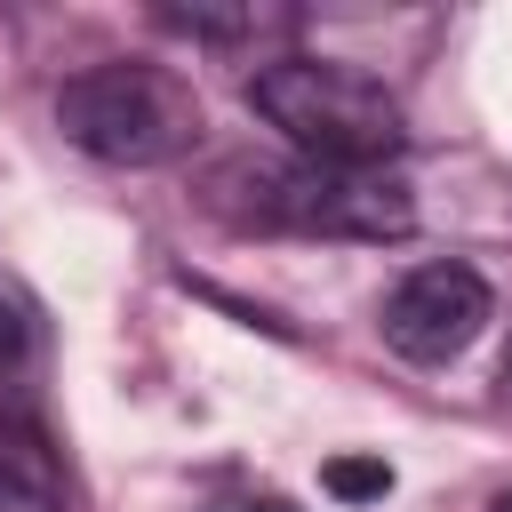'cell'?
Listing matches in <instances>:
<instances>
[{
    "mask_svg": "<svg viewBox=\"0 0 512 512\" xmlns=\"http://www.w3.org/2000/svg\"><path fill=\"white\" fill-rule=\"evenodd\" d=\"M480 328H488V280L472 264H416L384 296V344L400 360H416V368L456 360Z\"/></svg>",
    "mask_w": 512,
    "mask_h": 512,
    "instance_id": "cell-4",
    "label": "cell"
},
{
    "mask_svg": "<svg viewBox=\"0 0 512 512\" xmlns=\"http://www.w3.org/2000/svg\"><path fill=\"white\" fill-rule=\"evenodd\" d=\"M208 208L264 232H320V240H408L416 200L384 168H320V160H224L208 176Z\"/></svg>",
    "mask_w": 512,
    "mask_h": 512,
    "instance_id": "cell-2",
    "label": "cell"
},
{
    "mask_svg": "<svg viewBox=\"0 0 512 512\" xmlns=\"http://www.w3.org/2000/svg\"><path fill=\"white\" fill-rule=\"evenodd\" d=\"M56 128L112 168H160L200 136V96L168 64H88L56 88Z\"/></svg>",
    "mask_w": 512,
    "mask_h": 512,
    "instance_id": "cell-3",
    "label": "cell"
},
{
    "mask_svg": "<svg viewBox=\"0 0 512 512\" xmlns=\"http://www.w3.org/2000/svg\"><path fill=\"white\" fill-rule=\"evenodd\" d=\"M496 512H512V496H504V504H496Z\"/></svg>",
    "mask_w": 512,
    "mask_h": 512,
    "instance_id": "cell-9",
    "label": "cell"
},
{
    "mask_svg": "<svg viewBox=\"0 0 512 512\" xmlns=\"http://www.w3.org/2000/svg\"><path fill=\"white\" fill-rule=\"evenodd\" d=\"M248 112L264 128H280L296 144V160H320V168H384L408 144L400 96L376 72L336 64V56H272V64H256Z\"/></svg>",
    "mask_w": 512,
    "mask_h": 512,
    "instance_id": "cell-1",
    "label": "cell"
},
{
    "mask_svg": "<svg viewBox=\"0 0 512 512\" xmlns=\"http://www.w3.org/2000/svg\"><path fill=\"white\" fill-rule=\"evenodd\" d=\"M504 384H512V344H504Z\"/></svg>",
    "mask_w": 512,
    "mask_h": 512,
    "instance_id": "cell-8",
    "label": "cell"
},
{
    "mask_svg": "<svg viewBox=\"0 0 512 512\" xmlns=\"http://www.w3.org/2000/svg\"><path fill=\"white\" fill-rule=\"evenodd\" d=\"M24 344H32V320H24V304H16L8 288H0V376H8L16 360H24Z\"/></svg>",
    "mask_w": 512,
    "mask_h": 512,
    "instance_id": "cell-7",
    "label": "cell"
},
{
    "mask_svg": "<svg viewBox=\"0 0 512 512\" xmlns=\"http://www.w3.org/2000/svg\"><path fill=\"white\" fill-rule=\"evenodd\" d=\"M328 496H344V504L392 496V464H384V456H336V464H328Z\"/></svg>",
    "mask_w": 512,
    "mask_h": 512,
    "instance_id": "cell-6",
    "label": "cell"
},
{
    "mask_svg": "<svg viewBox=\"0 0 512 512\" xmlns=\"http://www.w3.org/2000/svg\"><path fill=\"white\" fill-rule=\"evenodd\" d=\"M0 512H64V488H56L48 456L24 448V440H0Z\"/></svg>",
    "mask_w": 512,
    "mask_h": 512,
    "instance_id": "cell-5",
    "label": "cell"
}]
</instances>
